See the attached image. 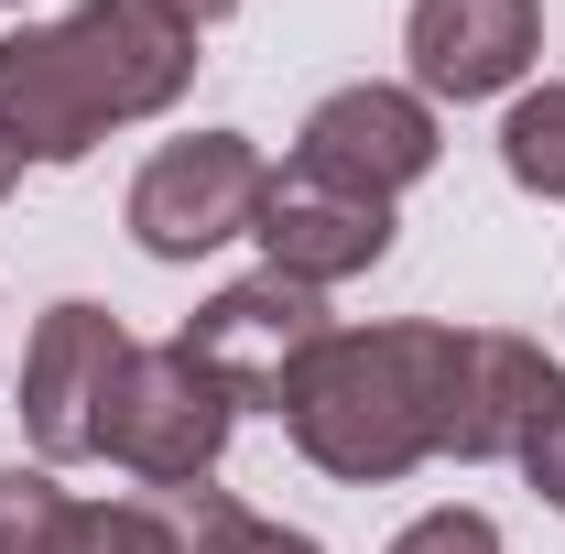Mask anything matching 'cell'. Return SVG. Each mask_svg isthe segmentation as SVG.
<instances>
[{
  "label": "cell",
  "instance_id": "1",
  "mask_svg": "<svg viewBox=\"0 0 565 554\" xmlns=\"http://www.w3.org/2000/svg\"><path fill=\"white\" fill-rule=\"evenodd\" d=\"M196 87V33L152 0H76L0 44V131L22 163H87L120 120H152Z\"/></svg>",
  "mask_w": 565,
  "mask_h": 554
},
{
  "label": "cell",
  "instance_id": "2",
  "mask_svg": "<svg viewBox=\"0 0 565 554\" xmlns=\"http://www.w3.org/2000/svg\"><path fill=\"white\" fill-rule=\"evenodd\" d=\"M446 359H457V327H424V316H392V327H338V338L305 359V381L282 392V435L305 468L349 489H381L435 457V414H446Z\"/></svg>",
  "mask_w": 565,
  "mask_h": 554
},
{
  "label": "cell",
  "instance_id": "3",
  "mask_svg": "<svg viewBox=\"0 0 565 554\" xmlns=\"http://www.w3.org/2000/svg\"><path fill=\"white\" fill-rule=\"evenodd\" d=\"M338 338V316H327V294H305V283H282V273H250V283H228V294H207L196 316H185V359L207 370L217 392L250 414V403H273L282 414V392L305 381V359Z\"/></svg>",
  "mask_w": 565,
  "mask_h": 554
},
{
  "label": "cell",
  "instance_id": "4",
  "mask_svg": "<svg viewBox=\"0 0 565 554\" xmlns=\"http://www.w3.org/2000/svg\"><path fill=\"white\" fill-rule=\"evenodd\" d=\"M228 424H239V403L163 338V348H131V370L109 392V424H98V457H120L152 489H196L217 468V446H228Z\"/></svg>",
  "mask_w": 565,
  "mask_h": 554
},
{
  "label": "cell",
  "instance_id": "5",
  "mask_svg": "<svg viewBox=\"0 0 565 554\" xmlns=\"http://www.w3.org/2000/svg\"><path fill=\"white\" fill-rule=\"evenodd\" d=\"M262 185H273V163H262L250 131L163 141V152L131 174V239L152 251V262H196V251L239 239V228L262 217Z\"/></svg>",
  "mask_w": 565,
  "mask_h": 554
},
{
  "label": "cell",
  "instance_id": "6",
  "mask_svg": "<svg viewBox=\"0 0 565 554\" xmlns=\"http://www.w3.org/2000/svg\"><path fill=\"white\" fill-rule=\"evenodd\" d=\"M131 370V338L109 305H44V327L22 348V435L44 468H76L98 457V424H109V392Z\"/></svg>",
  "mask_w": 565,
  "mask_h": 554
},
{
  "label": "cell",
  "instance_id": "7",
  "mask_svg": "<svg viewBox=\"0 0 565 554\" xmlns=\"http://www.w3.org/2000/svg\"><path fill=\"white\" fill-rule=\"evenodd\" d=\"M250 239H262V273L305 283V294H327V283H349V273H370V262H392V196L338 185V174H316V163H282L273 185H262Z\"/></svg>",
  "mask_w": 565,
  "mask_h": 554
},
{
  "label": "cell",
  "instance_id": "8",
  "mask_svg": "<svg viewBox=\"0 0 565 554\" xmlns=\"http://www.w3.org/2000/svg\"><path fill=\"white\" fill-rule=\"evenodd\" d=\"M565 403V370L533 338L511 327H457V359H446V414H435V457H522V435Z\"/></svg>",
  "mask_w": 565,
  "mask_h": 554
},
{
  "label": "cell",
  "instance_id": "9",
  "mask_svg": "<svg viewBox=\"0 0 565 554\" xmlns=\"http://www.w3.org/2000/svg\"><path fill=\"white\" fill-rule=\"evenodd\" d=\"M403 55H414V98H500L544 55V0H414L403 11Z\"/></svg>",
  "mask_w": 565,
  "mask_h": 554
},
{
  "label": "cell",
  "instance_id": "10",
  "mask_svg": "<svg viewBox=\"0 0 565 554\" xmlns=\"http://www.w3.org/2000/svg\"><path fill=\"white\" fill-rule=\"evenodd\" d=\"M435 109H424L414 87H338V98H316L305 109V141H294V163H316V174H338V185H370V196H403L435 174Z\"/></svg>",
  "mask_w": 565,
  "mask_h": 554
},
{
  "label": "cell",
  "instance_id": "11",
  "mask_svg": "<svg viewBox=\"0 0 565 554\" xmlns=\"http://www.w3.org/2000/svg\"><path fill=\"white\" fill-rule=\"evenodd\" d=\"M174 511H185V554H327L316 533H294L273 511H250V500H228V489H174Z\"/></svg>",
  "mask_w": 565,
  "mask_h": 554
},
{
  "label": "cell",
  "instance_id": "12",
  "mask_svg": "<svg viewBox=\"0 0 565 554\" xmlns=\"http://www.w3.org/2000/svg\"><path fill=\"white\" fill-rule=\"evenodd\" d=\"M500 163H511L522 196L565 207V76H544L533 98H511V120H500Z\"/></svg>",
  "mask_w": 565,
  "mask_h": 554
},
{
  "label": "cell",
  "instance_id": "13",
  "mask_svg": "<svg viewBox=\"0 0 565 554\" xmlns=\"http://www.w3.org/2000/svg\"><path fill=\"white\" fill-rule=\"evenodd\" d=\"M76 500L55 489V468H0V554H66Z\"/></svg>",
  "mask_w": 565,
  "mask_h": 554
},
{
  "label": "cell",
  "instance_id": "14",
  "mask_svg": "<svg viewBox=\"0 0 565 554\" xmlns=\"http://www.w3.org/2000/svg\"><path fill=\"white\" fill-rule=\"evenodd\" d=\"M66 554H185V511L174 500H76Z\"/></svg>",
  "mask_w": 565,
  "mask_h": 554
},
{
  "label": "cell",
  "instance_id": "15",
  "mask_svg": "<svg viewBox=\"0 0 565 554\" xmlns=\"http://www.w3.org/2000/svg\"><path fill=\"white\" fill-rule=\"evenodd\" d=\"M392 554H500V522L490 511H424L392 533Z\"/></svg>",
  "mask_w": 565,
  "mask_h": 554
},
{
  "label": "cell",
  "instance_id": "16",
  "mask_svg": "<svg viewBox=\"0 0 565 554\" xmlns=\"http://www.w3.org/2000/svg\"><path fill=\"white\" fill-rule=\"evenodd\" d=\"M522 479L544 489V511H565V403L533 424V435H522Z\"/></svg>",
  "mask_w": 565,
  "mask_h": 554
},
{
  "label": "cell",
  "instance_id": "17",
  "mask_svg": "<svg viewBox=\"0 0 565 554\" xmlns=\"http://www.w3.org/2000/svg\"><path fill=\"white\" fill-rule=\"evenodd\" d=\"M152 11H174L185 33H207V22H228V11H239V0H152Z\"/></svg>",
  "mask_w": 565,
  "mask_h": 554
},
{
  "label": "cell",
  "instance_id": "18",
  "mask_svg": "<svg viewBox=\"0 0 565 554\" xmlns=\"http://www.w3.org/2000/svg\"><path fill=\"white\" fill-rule=\"evenodd\" d=\"M11 174H22V152H11V131H0V196H11Z\"/></svg>",
  "mask_w": 565,
  "mask_h": 554
},
{
  "label": "cell",
  "instance_id": "19",
  "mask_svg": "<svg viewBox=\"0 0 565 554\" xmlns=\"http://www.w3.org/2000/svg\"><path fill=\"white\" fill-rule=\"evenodd\" d=\"M11 11H22V0H11Z\"/></svg>",
  "mask_w": 565,
  "mask_h": 554
}]
</instances>
